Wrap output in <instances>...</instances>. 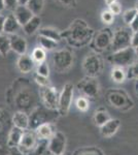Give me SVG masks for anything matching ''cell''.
Masks as SVG:
<instances>
[{
    "mask_svg": "<svg viewBox=\"0 0 138 155\" xmlns=\"http://www.w3.org/2000/svg\"><path fill=\"white\" fill-rule=\"evenodd\" d=\"M52 60L55 71L59 74H64L68 71L73 65L74 56L70 50L62 49L55 52Z\"/></svg>",
    "mask_w": 138,
    "mask_h": 155,
    "instance_id": "cell-5",
    "label": "cell"
},
{
    "mask_svg": "<svg viewBox=\"0 0 138 155\" xmlns=\"http://www.w3.org/2000/svg\"><path fill=\"white\" fill-rule=\"evenodd\" d=\"M63 155H65V154H63Z\"/></svg>",
    "mask_w": 138,
    "mask_h": 155,
    "instance_id": "cell-52",
    "label": "cell"
},
{
    "mask_svg": "<svg viewBox=\"0 0 138 155\" xmlns=\"http://www.w3.org/2000/svg\"><path fill=\"white\" fill-rule=\"evenodd\" d=\"M4 22H5V16H4V15H2V14H0V34L3 33Z\"/></svg>",
    "mask_w": 138,
    "mask_h": 155,
    "instance_id": "cell-45",
    "label": "cell"
},
{
    "mask_svg": "<svg viewBox=\"0 0 138 155\" xmlns=\"http://www.w3.org/2000/svg\"><path fill=\"white\" fill-rule=\"evenodd\" d=\"M11 49V38L7 34H0V55L2 57H6Z\"/></svg>",
    "mask_w": 138,
    "mask_h": 155,
    "instance_id": "cell-27",
    "label": "cell"
},
{
    "mask_svg": "<svg viewBox=\"0 0 138 155\" xmlns=\"http://www.w3.org/2000/svg\"><path fill=\"white\" fill-rule=\"evenodd\" d=\"M30 87H23L14 97V102L19 111H32L35 107V95Z\"/></svg>",
    "mask_w": 138,
    "mask_h": 155,
    "instance_id": "cell-8",
    "label": "cell"
},
{
    "mask_svg": "<svg viewBox=\"0 0 138 155\" xmlns=\"http://www.w3.org/2000/svg\"><path fill=\"white\" fill-rule=\"evenodd\" d=\"M33 78H34L35 83L38 85L39 87H46V86H50V85H51V83H50L49 78L41 77V76H39V74H37L36 72L34 74Z\"/></svg>",
    "mask_w": 138,
    "mask_h": 155,
    "instance_id": "cell-38",
    "label": "cell"
},
{
    "mask_svg": "<svg viewBox=\"0 0 138 155\" xmlns=\"http://www.w3.org/2000/svg\"><path fill=\"white\" fill-rule=\"evenodd\" d=\"M61 33L62 38L65 39L70 47L79 49L91 44L95 31L85 20L75 19L68 28L61 31Z\"/></svg>",
    "mask_w": 138,
    "mask_h": 155,
    "instance_id": "cell-1",
    "label": "cell"
},
{
    "mask_svg": "<svg viewBox=\"0 0 138 155\" xmlns=\"http://www.w3.org/2000/svg\"><path fill=\"white\" fill-rule=\"evenodd\" d=\"M7 155H27V153H25V152L20 150L19 148H12V149H9Z\"/></svg>",
    "mask_w": 138,
    "mask_h": 155,
    "instance_id": "cell-44",
    "label": "cell"
},
{
    "mask_svg": "<svg viewBox=\"0 0 138 155\" xmlns=\"http://www.w3.org/2000/svg\"><path fill=\"white\" fill-rule=\"evenodd\" d=\"M4 4H5V9L14 12L19 5V0H4Z\"/></svg>",
    "mask_w": 138,
    "mask_h": 155,
    "instance_id": "cell-40",
    "label": "cell"
},
{
    "mask_svg": "<svg viewBox=\"0 0 138 155\" xmlns=\"http://www.w3.org/2000/svg\"><path fill=\"white\" fill-rule=\"evenodd\" d=\"M25 130L18 128V127L11 126V128L9 129L8 134H7V140H6V146L9 149L12 148H18L20 146V142H21L22 136H23Z\"/></svg>",
    "mask_w": 138,
    "mask_h": 155,
    "instance_id": "cell-21",
    "label": "cell"
},
{
    "mask_svg": "<svg viewBox=\"0 0 138 155\" xmlns=\"http://www.w3.org/2000/svg\"><path fill=\"white\" fill-rule=\"evenodd\" d=\"M35 65H36V63L32 59L31 55H27V54L21 55L17 60L18 69H19L20 72L25 74H30L35 68Z\"/></svg>",
    "mask_w": 138,
    "mask_h": 155,
    "instance_id": "cell-16",
    "label": "cell"
},
{
    "mask_svg": "<svg viewBox=\"0 0 138 155\" xmlns=\"http://www.w3.org/2000/svg\"><path fill=\"white\" fill-rule=\"evenodd\" d=\"M50 111L51 110H47L43 106L35 107L29 115V129L35 130L41 124L53 122V120L57 118V117H52V115L47 114V112Z\"/></svg>",
    "mask_w": 138,
    "mask_h": 155,
    "instance_id": "cell-12",
    "label": "cell"
},
{
    "mask_svg": "<svg viewBox=\"0 0 138 155\" xmlns=\"http://www.w3.org/2000/svg\"><path fill=\"white\" fill-rule=\"evenodd\" d=\"M34 131L36 134L37 137H38V140H42V141H50L52 139V137L56 134L53 122L41 124Z\"/></svg>",
    "mask_w": 138,
    "mask_h": 155,
    "instance_id": "cell-20",
    "label": "cell"
},
{
    "mask_svg": "<svg viewBox=\"0 0 138 155\" xmlns=\"http://www.w3.org/2000/svg\"><path fill=\"white\" fill-rule=\"evenodd\" d=\"M61 4L68 7H75L76 6V0H58Z\"/></svg>",
    "mask_w": 138,
    "mask_h": 155,
    "instance_id": "cell-41",
    "label": "cell"
},
{
    "mask_svg": "<svg viewBox=\"0 0 138 155\" xmlns=\"http://www.w3.org/2000/svg\"><path fill=\"white\" fill-rule=\"evenodd\" d=\"M11 38V49L14 53L18 55H24L27 52V41L23 36L19 35V34H14V35H9Z\"/></svg>",
    "mask_w": 138,
    "mask_h": 155,
    "instance_id": "cell-18",
    "label": "cell"
},
{
    "mask_svg": "<svg viewBox=\"0 0 138 155\" xmlns=\"http://www.w3.org/2000/svg\"><path fill=\"white\" fill-rule=\"evenodd\" d=\"M112 36H114V32L108 27H105V28H102L99 31L95 32L91 44H90L95 53H103V52L110 49Z\"/></svg>",
    "mask_w": 138,
    "mask_h": 155,
    "instance_id": "cell-4",
    "label": "cell"
},
{
    "mask_svg": "<svg viewBox=\"0 0 138 155\" xmlns=\"http://www.w3.org/2000/svg\"><path fill=\"white\" fill-rule=\"evenodd\" d=\"M108 9L110 12L114 15V16H119V15L122 14V4L120 3L119 1L114 2V3L108 5Z\"/></svg>",
    "mask_w": 138,
    "mask_h": 155,
    "instance_id": "cell-39",
    "label": "cell"
},
{
    "mask_svg": "<svg viewBox=\"0 0 138 155\" xmlns=\"http://www.w3.org/2000/svg\"><path fill=\"white\" fill-rule=\"evenodd\" d=\"M22 26L19 24L17 19L14 18V14H9L5 16V22H4V29H3L4 34H7V35L17 34V32L19 31V29Z\"/></svg>",
    "mask_w": 138,
    "mask_h": 155,
    "instance_id": "cell-22",
    "label": "cell"
},
{
    "mask_svg": "<svg viewBox=\"0 0 138 155\" xmlns=\"http://www.w3.org/2000/svg\"><path fill=\"white\" fill-rule=\"evenodd\" d=\"M14 18L17 19V21L19 22V24L22 27L25 24H27L28 22L33 18L34 15L32 14V12L27 7V5H18V7L12 12Z\"/></svg>",
    "mask_w": 138,
    "mask_h": 155,
    "instance_id": "cell-19",
    "label": "cell"
},
{
    "mask_svg": "<svg viewBox=\"0 0 138 155\" xmlns=\"http://www.w3.org/2000/svg\"><path fill=\"white\" fill-rule=\"evenodd\" d=\"M7 113L4 112L2 107H0V141L7 140L6 128H7Z\"/></svg>",
    "mask_w": 138,
    "mask_h": 155,
    "instance_id": "cell-30",
    "label": "cell"
},
{
    "mask_svg": "<svg viewBox=\"0 0 138 155\" xmlns=\"http://www.w3.org/2000/svg\"><path fill=\"white\" fill-rule=\"evenodd\" d=\"M5 9V4H4V0H0V14H2V11Z\"/></svg>",
    "mask_w": 138,
    "mask_h": 155,
    "instance_id": "cell-46",
    "label": "cell"
},
{
    "mask_svg": "<svg viewBox=\"0 0 138 155\" xmlns=\"http://www.w3.org/2000/svg\"><path fill=\"white\" fill-rule=\"evenodd\" d=\"M38 137H37L36 134L34 130L31 129H27L24 131L23 136H22L21 142H20V146L18 147L20 150L23 152H31L35 149V147L38 144Z\"/></svg>",
    "mask_w": 138,
    "mask_h": 155,
    "instance_id": "cell-14",
    "label": "cell"
},
{
    "mask_svg": "<svg viewBox=\"0 0 138 155\" xmlns=\"http://www.w3.org/2000/svg\"><path fill=\"white\" fill-rule=\"evenodd\" d=\"M106 99L110 106L122 111H128L134 106V102L129 97L127 92L119 88L109 89L106 92Z\"/></svg>",
    "mask_w": 138,
    "mask_h": 155,
    "instance_id": "cell-2",
    "label": "cell"
},
{
    "mask_svg": "<svg viewBox=\"0 0 138 155\" xmlns=\"http://www.w3.org/2000/svg\"><path fill=\"white\" fill-rule=\"evenodd\" d=\"M38 35L47 37L49 39H52V41L59 42L61 41L62 39V33L59 30L52 28V27H43V28H40L38 30Z\"/></svg>",
    "mask_w": 138,
    "mask_h": 155,
    "instance_id": "cell-24",
    "label": "cell"
},
{
    "mask_svg": "<svg viewBox=\"0 0 138 155\" xmlns=\"http://www.w3.org/2000/svg\"><path fill=\"white\" fill-rule=\"evenodd\" d=\"M27 7L32 12L34 16H39L44 7V0H29Z\"/></svg>",
    "mask_w": 138,
    "mask_h": 155,
    "instance_id": "cell-29",
    "label": "cell"
},
{
    "mask_svg": "<svg viewBox=\"0 0 138 155\" xmlns=\"http://www.w3.org/2000/svg\"><path fill=\"white\" fill-rule=\"evenodd\" d=\"M41 25V19L39 16H33L30 21L27 24H25L22 28H23V31L25 32V34L27 35H32L35 32H37L40 28Z\"/></svg>",
    "mask_w": 138,
    "mask_h": 155,
    "instance_id": "cell-25",
    "label": "cell"
},
{
    "mask_svg": "<svg viewBox=\"0 0 138 155\" xmlns=\"http://www.w3.org/2000/svg\"><path fill=\"white\" fill-rule=\"evenodd\" d=\"M127 80H138V61L127 68Z\"/></svg>",
    "mask_w": 138,
    "mask_h": 155,
    "instance_id": "cell-35",
    "label": "cell"
},
{
    "mask_svg": "<svg viewBox=\"0 0 138 155\" xmlns=\"http://www.w3.org/2000/svg\"><path fill=\"white\" fill-rule=\"evenodd\" d=\"M137 46H138V31L133 32L131 37V47L133 49H135Z\"/></svg>",
    "mask_w": 138,
    "mask_h": 155,
    "instance_id": "cell-43",
    "label": "cell"
},
{
    "mask_svg": "<svg viewBox=\"0 0 138 155\" xmlns=\"http://www.w3.org/2000/svg\"><path fill=\"white\" fill-rule=\"evenodd\" d=\"M135 9H136V12L138 14V2H136V4H135Z\"/></svg>",
    "mask_w": 138,
    "mask_h": 155,
    "instance_id": "cell-51",
    "label": "cell"
},
{
    "mask_svg": "<svg viewBox=\"0 0 138 155\" xmlns=\"http://www.w3.org/2000/svg\"><path fill=\"white\" fill-rule=\"evenodd\" d=\"M129 28L131 29L132 32L138 31V14H137V16L135 17V19L131 22V24L129 25Z\"/></svg>",
    "mask_w": 138,
    "mask_h": 155,
    "instance_id": "cell-42",
    "label": "cell"
},
{
    "mask_svg": "<svg viewBox=\"0 0 138 155\" xmlns=\"http://www.w3.org/2000/svg\"><path fill=\"white\" fill-rule=\"evenodd\" d=\"M135 88H136V92H137V95H138V80L136 82V85H135Z\"/></svg>",
    "mask_w": 138,
    "mask_h": 155,
    "instance_id": "cell-50",
    "label": "cell"
},
{
    "mask_svg": "<svg viewBox=\"0 0 138 155\" xmlns=\"http://www.w3.org/2000/svg\"><path fill=\"white\" fill-rule=\"evenodd\" d=\"M75 107L79 111L81 112H87L90 109V99H88L85 96H79L75 101Z\"/></svg>",
    "mask_w": 138,
    "mask_h": 155,
    "instance_id": "cell-32",
    "label": "cell"
},
{
    "mask_svg": "<svg viewBox=\"0 0 138 155\" xmlns=\"http://www.w3.org/2000/svg\"><path fill=\"white\" fill-rule=\"evenodd\" d=\"M11 124L12 126L18 127L22 130L29 129V115L24 111H17L14 112L11 117Z\"/></svg>",
    "mask_w": 138,
    "mask_h": 155,
    "instance_id": "cell-17",
    "label": "cell"
},
{
    "mask_svg": "<svg viewBox=\"0 0 138 155\" xmlns=\"http://www.w3.org/2000/svg\"><path fill=\"white\" fill-rule=\"evenodd\" d=\"M38 95L41 101L42 106L51 111H57L58 104H59V96L60 93L58 92L57 88L53 86L39 87Z\"/></svg>",
    "mask_w": 138,
    "mask_h": 155,
    "instance_id": "cell-10",
    "label": "cell"
},
{
    "mask_svg": "<svg viewBox=\"0 0 138 155\" xmlns=\"http://www.w3.org/2000/svg\"><path fill=\"white\" fill-rule=\"evenodd\" d=\"M36 74L41 77L49 78L50 77V66L47 61L41 62V63L36 65Z\"/></svg>",
    "mask_w": 138,
    "mask_h": 155,
    "instance_id": "cell-36",
    "label": "cell"
},
{
    "mask_svg": "<svg viewBox=\"0 0 138 155\" xmlns=\"http://www.w3.org/2000/svg\"><path fill=\"white\" fill-rule=\"evenodd\" d=\"M121 127V120L117 118H111L107 123L100 127V136L104 139H109L114 137Z\"/></svg>",
    "mask_w": 138,
    "mask_h": 155,
    "instance_id": "cell-15",
    "label": "cell"
},
{
    "mask_svg": "<svg viewBox=\"0 0 138 155\" xmlns=\"http://www.w3.org/2000/svg\"><path fill=\"white\" fill-rule=\"evenodd\" d=\"M136 54L132 47H129L127 49H123L117 52H112L107 57V62L112 64L114 66L117 67H129L136 61Z\"/></svg>",
    "mask_w": 138,
    "mask_h": 155,
    "instance_id": "cell-3",
    "label": "cell"
},
{
    "mask_svg": "<svg viewBox=\"0 0 138 155\" xmlns=\"http://www.w3.org/2000/svg\"><path fill=\"white\" fill-rule=\"evenodd\" d=\"M114 15L109 12V9L103 11L101 12V21L105 25H111L114 21Z\"/></svg>",
    "mask_w": 138,
    "mask_h": 155,
    "instance_id": "cell-37",
    "label": "cell"
},
{
    "mask_svg": "<svg viewBox=\"0 0 138 155\" xmlns=\"http://www.w3.org/2000/svg\"><path fill=\"white\" fill-rule=\"evenodd\" d=\"M104 68L103 59L98 53H91L87 55L82 61V71L86 74V77L97 78L101 74Z\"/></svg>",
    "mask_w": 138,
    "mask_h": 155,
    "instance_id": "cell-6",
    "label": "cell"
},
{
    "mask_svg": "<svg viewBox=\"0 0 138 155\" xmlns=\"http://www.w3.org/2000/svg\"><path fill=\"white\" fill-rule=\"evenodd\" d=\"M67 146L66 136L62 131H56L47 144V150L51 155H63Z\"/></svg>",
    "mask_w": 138,
    "mask_h": 155,
    "instance_id": "cell-13",
    "label": "cell"
},
{
    "mask_svg": "<svg viewBox=\"0 0 138 155\" xmlns=\"http://www.w3.org/2000/svg\"><path fill=\"white\" fill-rule=\"evenodd\" d=\"M132 33L133 32L129 27H120L117 30H114L111 47H110L111 52H117L131 47Z\"/></svg>",
    "mask_w": 138,
    "mask_h": 155,
    "instance_id": "cell-9",
    "label": "cell"
},
{
    "mask_svg": "<svg viewBox=\"0 0 138 155\" xmlns=\"http://www.w3.org/2000/svg\"><path fill=\"white\" fill-rule=\"evenodd\" d=\"M76 88L82 96L88 99H97L100 95V84L97 78L85 77L76 84Z\"/></svg>",
    "mask_w": 138,
    "mask_h": 155,
    "instance_id": "cell-7",
    "label": "cell"
},
{
    "mask_svg": "<svg viewBox=\"0 0 138 155\" xmlns=\"http://www.w3.org/2000/svg\"><path fill=\"white\" fill-rule=\"evenodd\" d=\"M74 155H104V153L98 148L89 147V148L77 150V151L74 152Z\"/></svg>",
    "mask_w": 138,
    "mask_h": 155,
    "instance_id": "cell-33",
    "label": "cell"
},
{
    "mask_svg": "<svg viewBox=\"0 0 138 155\" xmlns=\"http://www.w3.org/2000/svg\"><path fill=\"white\" fill-rule=\"evenodd\" d=\"M110 119H111V117H110L108 111L103 109V107H100V109L96 110L94 112V115H93V122L99 128L101 126H103L105 123H107Z\"/></svg>",
    "mask_w": 138,
    "mask_h": 155,
    "instance_id": "cell-23",
    "label": "cell"
},
{
    "mask_svg": "<svg viewBox=\"0 0 138 155\" xmlns=\"http://www.w3.org/2000/svg\"><path fill=\"white\" fill-rule=\"evenodd\" d=\"M37 42H38V46L47 52L53 51V50H55L58 47V42L40 35H38V37H37Z\"/></svg>",
    "mask_w": 138,
    "mask_h": 155,
    "instance_id": "cell-28",
    "label": "cell"
},
{
    "mask_svg": "<svg viewBox=\"0 0 138 155\" xmlns=\"http://www.w3.org/2000/svg\"><path fill=\"white\" fill-rule=\"evenodd\" d=\"M31 57L32 59L34 60V62L36 64H39L41 62H44L46 61V58H47V51H44L43 49L40 48V47H36L33 51H32V54H31Z\"/></svg>",
    "mask_w": 138,
    "mask_h": 155,
    "instance_id": "cell-31",
    "label": "cell"
},
{
    "mask_svg": "<svg viewBox=\"0 0 138 155\" xmlns=\"http://www.w3.org/2000/svg\"><path fill=\"white\" fill-rule=\"evenodd\" d=\"M134 51H135V54H136V56L138 57V46L134 49Z\"/></svg>",
    "mask_w": 138,
    "mask_h": 155,
    "instance_id": "cell-49",
    "label": "cell"
},
{
    "mask_svg": "<svg viewBox=\"0 0 138 155\" xmlns=\"http://www.w3.org/2000/svg\"><path fill=\"white\" fill-rule=\"evenodd\" d=\"M105 1V3L107 4V6L110 5V4H112V3H114V2H117V0H104Z\"/></svg>",
    "mask_w": 138,
    "mask_h": 155,
    "instance_id": "cell-48",
    "label": "cell"
},
{
    "mask_svg": "<svg viewBox=\"0 0 138 155\" xmlns=\"http://www.w3.org/2000/svg\"><path fill=\"white\" fill-rule=\"evenodd\" d=\"M29 0H19V5H27Z\"/></svg>",
    "mask_w": 138,
    "mask_h": 155,
    "instance_id": "cell-47",
    "label": "cell"
},
{
    "mask_svg": "<svg viewBox=\"0 0 138 155\" xmlns=\"http://www.w3.org/2000/svg\"><path fill=\"white\" fill-rule=\"evenodd\" d=\"M110 77H111V80L114 83L122 84L127 80V71L123 67L114 66V68L111 69V72H110Z\"/></svg>",
    "mask_w": 138,
    "mask_h": 155,
    "instance_id": "cell-26",
    "label": "cell"
},
{
    "mask_svg": "<svg viewBox=\"0 0 138 155\" xmlns=\"http://www.w3.org/2000/svg\"><path fill=\"white\" fill-rule=\"evenodd\" d=\"M74 85L72 83H66L62 88L59 96V104H58V114L59 116H66L69 113L70 107L73 101Z\"/></svg>",
    "mask_w": 138,
    "mask_h": 155,
    "instance_id": "cell-11",
    "label": "cell"
},
{
    "mask_svg": "<svg viewBox=\"0 0 138 155\" xmlns=\"http://www.w3.org/2000/svg\"><path fill=\"white\" fill-rule=\"evenodd\" d=\"M136 16H137V12H136V9H135V7L129 8V9H127L126 12H123V21H124L125 24L130 25Z\"/></svg>",
    "mask_w": 138,
    "mask_h": 155,
    "instance_id": "cell-34",
    "label": "cell"
}]
</instances>
